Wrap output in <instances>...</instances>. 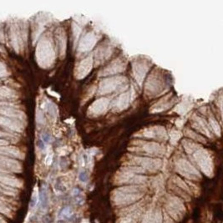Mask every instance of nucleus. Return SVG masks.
Here are the masks:
<instances>
[{
	"mask_svg": "<svg viewBox=\"0 0 223 223\" xmlns=\"http://www.w3.org/2000/svg\"><path fill=\"white\" fill-rule=\"evenodd\" d=\"M36 58L38 63L42 68H48L54 64L55 52L50 39L43 38L40 40L36 49Z\"/></svg>",
	"mask_w": 223,
	"mask_h": 223,
	"instance_id": "1",
	"label": "nucleus"
},
{
	"mask_svg": "<svg viewBox=\"0 0 223 223\" xmlns=\"http://www.w3.org/2000/svg\"><path fill=\"white\" fill-rule=\"evenodd\" d=\"M126 80L124 77H119V76L103 80L100 85L99 94H106L111 93V92L115 91L118 88H119Z\"/></svg>",
	"mask_w": 223,
	"mask_h": 223,
	"instance_id": "2",
	"label": "nucleus"
},
{
	"mask_svg": "<svg viewBox=\"0 0 223 223\" xmlns=\"http://www.w3.org/2000/svg\"><path fill=\"white\" fill-rule=\"evenodd\" d=\"M92 65H93V59L92 56L87 57L84 60L80 62L76 68L75 70V76L78 79H83L89 74V72L91 71Z\"/></svg>",
	"mask_w": 223,
	"mask_h": 223,
	"instance_id": "3",
	"label": "nucleus"
},
{
	"mask_svg": "<svg viewBox=\"0 0 223 223\" xmlns=\"http://www.w3.org/2000/svg\"><path fill=\"white\" fill-rule=\"evenodd\" d=\"M148 69L149 64L145 61H137L133 64V72H134L135 80L139 83V85L142 84Z\"/></svg>",
	"mask_w": 223,
	"mask_h": 223,
	"instance_id": "4",
	"label": "nucleus"
},
{
	"mask_svg": "<svg viewBox=\"0 0 223 223\" xmlns=\"http://www.w3.org/2000/svg\"><path fill=\"white\" fill-rule=\"evenodd\" d=\"M109 105V100L106 98H102L100 100H96L94 102L90 107L89 109V111L91 113V115H102L103 113L105 112Z\"/></svg>",
	"mask_w": 223,
	"mask_h": 223,
	"instance_id": "5",
	"label": "nucleus"
},
{
	"mask_svg": "<svg viewBox=\"0 0 223 223\" xmlns=\"http://www.w3.org/2000/svg\"><path fill=\"white\" fill-rule=\"evenodd\" d=\"M0 126L17 132H21L23 128V125L20 123V120L18 119H12L2 116H0Z\"/></svg>",
	"mask_w": 223,
	"mask_h": 223,
	"instance_id": "6",
	"label": "nucleus"
},
{
	"mask_svg": "<svg viewBox=\"0 0 223 223\" xmlns=\"http://www.w3.org/2000/svg\"><path fill=\"white\" fill-rule=\"evenodd\" d=\"M96 36L92 33H88L86 35L84 36L82 40L80 41V46H79V49L81 52H85V51L90 50L94 45L96 43Z\"/></svg>",
	"mask_w": 223,
	"mask_h": 223,
	"instance_id": "7",
	"label": "nucleus"
},
{
	"mask_svg": "<svg viewBox=\"0 0 223 223\" xmlns=\"http://www.w3.org/2000/svg\"><path fill=\"white\" fill-rule=\"evenodd\" d=\"M126 64H125L124 61L120 59H115V61L112 62L106 69H104L103 71V75H115L118 74V73L122 72L123 70L126 69Z\"/></svg>",
	"mask_w": 223,
	"mask_h": 223,
	"instance_id": "8",
	"label": "nucleus"
},
{
	"mask_svg": "<svg viewBox=\"0 0 223 223\" xmlns=\"http://www.w3.org/2000/svg\"><path fill=\"white\" fill-rule=\"evenodd\" d=\"M11 39H12V44L17 53L19 52L21 43V30L18 28V26L13 25L11 28Z\"/></svg>",
	"mask_w": 223,
	"mask_h": 223,
	"instance_id": "9",
	"label": "nucleus"
},
{
	"mask_svg": "<svg viewBox=\"0 0 223 223\" xmlns=\"http://www.w3.org/2000/svg\"><path fill=\"white\" fill-rule=\"evenodd\" d=\"M0 113L4 115H7L9 118H14V119H18V120H22L23 119L25 118L23 112L13 108L3 107L2 109H0Z\"/></svg>",
	"mask_w": 223,
	"mask_h": 223,
	"instance_id": "10",
	"label": "nucleus"
},
{
	"mask_svg": "<svg viewBox=\"0 0 223 223\" xmlns=\"http://www.w3.org/2000/svg\"><path fill=\"white\" fill-rule=\"evenodd\" d=\"M140 149H142L144 151H145L147 154L151 155H156L160 153V150L162 146L160 145L158 143L155 142H143V145L139 146Z\"/></svg>",
	"mask_w": 223,
	"mask_h": 223,
	"instance_id": "11",
	"label": "nucleus"
},
{
	"mask_svg": "<svg viewBox=\"0 0 223 223\" xmlns=\"http://www.w3.org/2000/svg\"><path fill=\"white\" fill-rule=\"evenodd\" d=\"M129 93H124L122 94L121 95H119L115 101V110H122L126 109L127 106L129 105V100H130V97H129Z\"/></svg>",
	"mask_w": 223,
	"mask_h": 223,
	"instance_id": "12",
	"label": "nucleus"
},
{
	"mask_svg": "<svg viewBox=\"0 0 223 223\" xmlns=\"http://www.w3.org/2000/svg\"><path fill=\"white\" fill-rule=\"evenodd\" d=\"M0 166L4 168H9V169L18 170L19 168V164L14 160L6 158L4 156H0Z\"/></svg>",
	"mask_w": 223,
	"mask_h": 223,
	"instance_id": "13",
	"label": "nucleus"
},
{
	"mask_svg": "<svg viewBox=\"0 0 223 223\" xmlns=\"http://www.w3.org/2000/svg\"><path fill=\"white\" fill-rule=\"evenodd\" d=\"M145 134H143L145 136L148 137V138H159L160 136H163V135H165V131L164 129H160V128H156V129H150V130H145Z\"/></svg>",
	"mask_w": 223,
	"mask_h": 223,
	"instance_id": "14",
	"label": "nucleus"
},
{
	"mask_svg": "<svg viewBox=\"0 0 223 223\" xmlns=\"http://www.w3.org/2000/svg\"><path fill=\"white\" fill-rule=\"evenodd\" d=\"M0 153H4L6 155H10L14 157H20L21 152L18 148L12 147V146H2L0 147Z\"/></svg>",
	"mask_w": 223,
	"mask_h": 223,
	"instance_id": "15",
	"label": "nucleus"
},
{
	"mask_svg": "<svg viewBox=\"0 0 223 223\" xmlns=\"http://www.w3.org/2000/svg\"><path fill=\"white\" fill-rule=\"evenodd\" d=\"M195 126H197V129L200 130L204 134H206V135L210 136V130H209V126L206 125V123L204 121V119H201V118H196V119L195 120Z\"/></svg>",
	"mask_w": 223,
	"mask_h": 223,
	"instance_id": "16",
	"label": "nucleus"
},
{
	"mask_svg": "<svg viewBox=\"0 0 223 223\" xmlns=\"http://www.w3.org/2000/svg\"><path fill=\"white\" fill-rule=\"evenodd\" d=\"M0 96L4 98H8V99L15 98L16 92L14 90H13V89L8 88V87L3 86V87H0Z\"/></svg>",
	"mask_w": 223,
	"mask_h": 223,
	"instance_id": "17",
	"label": "nucleus"
},
{
	"mask_svg": "<svg viewBox=\"0 0 223 223\" xmlns=\"http://www.w3.org/2000/svg\"><path fill=\"white\" fill-rule=\"evenodd\" d=\"M60 33H58L57 38H58V40L59 41V48H60L61 54H64L65 46H66V38H65V34L63 29H60Z\"/></svg>",
	"mask_w": 223,
	"mask_h": 223,
	"instance_id": "18",
	"label": "nucleus"
},
{
	"mask_svg": "<svg viewBox=\"0 0 223 223\" xmlns=\"http://www.w3.org/2000/svg\"><path fill=\"white\" fill-rule=\"evenodd\" d=\"M210 125H211V126L212 127V129L214 130V131L217 133L218 135H220V126H218L216 120L214 118L210 119Z\"/></svg>",
	"mask_w": 223,
	"mask_h": 223,
	"instance_id": "19",
	"label": "nucleus"
},
{
	"mask_svg": "<svg viewBox=\"0 0 223 223\" xmlns=\"http://www.w3.org/2000/svg\"><path fill=\"white\" fill-rule=\"evenodd\" d=\"M6 75H8L7 68L4 65V64L0 62V77H4Z\"/></svg>",
	"mask_w": 223,
	"mask_h": 223,
	"instance_id": "20",
	"label": "nucleus"
},
{
	"mask_svg": "<svg viewBox=\"0 0 223 223\" xmlns=\"http://www.w3.org/2000/svg\"><path fill=\"white\" fill-rule=\"evenodd\" d=\"M80 180L81 181H87V176L85 172H81L80 174Z\"/></svg>",
	"mask_w": 223,
	"mask_h": 223,
	"instance_id": "21",
	"label": "nucleus"
},
{
	"mask_svg": "<svg viewBox=\"0 0 223 223\" xmlns=\"http://www.w3.org/2000/svg\"><path fill=\"white\" fill-rule=\"evenodd\" d=\"M8 145H9V142H8L7 140H3V139L0 140V147H2V146H7Z\"/></svg>",
	"mask_w": 223,
	"mask_h": 223,
	"instance_id": "22",
	"label": "nucleus"
},
{
	"mask_svg": "<svg viewBox=\"0 0 223 223\" xmlns=\"http://www.w3.org/2000/svg\"><path fill=\"white\" fill-rule=\"evenodd\" d=\"M11 135L9 134H5V133L0 131V138H3V137H10Z\"/></svg>",
	"mask_w": 223,
	"mask_h": 223,
	"instance_id": "23",
	"label": "nucleus"
},
{
	"mask_svg": "<svg viewBox=\"0 0 223 223\" xmlns=\"http://www.w3.org/2000/svg\"><path fill=\"white\" fill-rule=\"evenodd\" d=\"M0 52H4V49H3L1 47H0Z\"/></svg>",
	"mask_w": 223,
	"mask_h": 223,
	"instance_id": "24",
	"label": "nucleus"
}]
</instances>
